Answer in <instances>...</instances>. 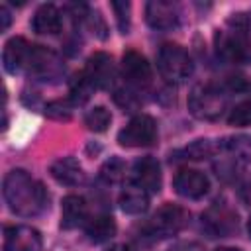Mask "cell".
Wrapping results in <instances>:
<instances>
[{
  "instance_id": "cell-18",
  "label": "cell",
  "mask_w": 251,
  "mask_h": 251,
  "mask_svg": "<svg viewBox=\"0 0 251 251\" xmlns=\"http://www.w3.org/2000/svg\"><path fill=\"white\" fill-rule=\"evenodd\" d=\"M63 27V20H61V12L57 6L53 4H43L35 10L33 18H31V29L35 33L41 35H55L59 33Z\"/></svg>"
},
{
  "instance_id": "cell-4",
  "label": "cell",
  "mask_w": 251,
  "mask_h": 251,
  "mask_svg": "<svg viewBox=\"0 0 251 251\" xmlns=\"http://www.w3.org/2000/svg\"><path fill=\"white\" fill-rule=\"evenodd\" d=\"M227 96L216 84H196L188 94V110L198 120H218L226 110Z\"/></svg>"
},
{
  "instance_id": "cell-8",
  "label": "cell",
  "mask_w": 251,
  "mask_h": 251,
  "mask_svg": "<svg viewBox=\"0 0 251 251\" xmlns=\"http://www.w3.org/2000/svg\"><path fill=\"white\" fill-rule=\"evenodd\" d=\"M41 233L31 226H6L4 251H41Z\"/></svg>"
},
{
  "instance_id": "cell-30",
  "label": "cell",
  "mask_w": 251,
  "mask_h": 251,
  "mask_svg": "<svg viewBox=\"0 0 251 251\" xmlns=\"http://www.w3.org/2000/svg\"><path fill=\"white\" fill-rule=\"evenodd\" d=\"M114 100H116L124 110H135V108L139 106L137 96H135L133 92H129V90H116Z\"/></svg>"
},
{
  "instance_id": "cell-17",
  "label": "cell",
  "mask_w": 251,
  "mask_h": 251,
  "mask_svg": "<svg viewBox=\"0 0 251 251\" xmlns=\"http://www.w3.org/2000/svg\"><path fill=\"white\" fill-rule=\"evenodd\" d=\"M88 216V206L86 200L78 194H69L63 198V206H61V227L65 229H75L80 224L86 222Z\"/></svg>"
},
{
  "instance_id": "cell-34",
  "label": "cell",
  "mask_w": 251,
  "mask_h": 251,
  "mask_svg": "<svg viewBox=\"0 0 251 251\" xmlns=\"http://www.w3.org/2000/svg\"><path fill=\"white\" fill-rule=\"evenodd\" d=\"M214 251H241V249H237V247H218Z\"/></svg>"
},
{
  "instance_id": "cell-2",
  "label": "cell",
  "mask_w": 251,
  "mask_h": 251,
  "mask_svg": "<svg viewBox=\"0 0 251 251\" xmlns=\"http://www.w3.org/2000/svg\"><path fill=\"white\" fill-rule=\"evenodd\" d=\"M239 20L241 14L229 20V24L235 25L233 29L216 33V53L224 61L243 65V63H251V43L247 39V25L239 24Z\"/></svg>"
},
{
  "instance_id": "cell-19",
  "label": "cell",
  "mask_w": 251,
  "mask_h": 251,
  "mask_svg": "<svg viewBox=\"0 0 251 251\" xmlns=\"http://www.w3.org/2000/svg\"><path fill=\"white\" fill-rule=\"evenodd\" d=\"M122 212L126 214H131V216H137V214H143L147 208H149V194L139 188L137 184H129L122 190L120 194V200H118Z\"/></svg>"
},
{
  "instance_id": "cell-1",
  "label": "cell",
  "mask_w": 251,
  "mask_h": 251,
  "mask_svg": "<svg viewBox=\"0 0 251 251\" xmlns=\"http://www.w3.org/2000/svg\"><path fill=\"white\" fill-rule=\"evenodd\" d=\"M2 192L8 208L22 218L37 216L47 204L45 188L22 169H14L6 175Z\"/></svg>"
},
{
  "instance_id": "cell-26",
  "label": "cell",
  "mask_w": 251,
  "mask_h": 251,
  "mask_svg": "<svg viewBox=\"0 0 251 251\" xmlns=\"http://www.w3.org/2000/svg\"><path fill=\"white\" fill-rule=\"evenodd\" d=\"M227 124L233 127L251 126V100H243V102L235 104L227 114Z\"/></svg>"
},
{
  "instance_id": "cell-24",
  "label": "cell",
  "mask_w": 251,
  "mask_h": 251,
  "mask_svg": "<svg viewBox=\"0 0 251 251\" xmlns=\"http://www.w3.org/2000/svg\"><path fill=\"white\" fill-rule=\"evenodd\" d=\"M73 102L71 100H51L45 104L43 112L49 120H55V122H69L71 116H73Z\"/></svg>"
},
{
  "instance_id": "cell-20",
  "label": "cell",
  "mask_w": 251,
  "mask_h": 251,
  "mask_svg": "<svg viewBox=\"0 0 251 251\" xmlns=\"http://www.w3.org/2000/svg\"><path fill=\"white\" fill-rule=\"evenodd\" d=\"M84 233L92 243H104L116 235V222L106 214L94 216L84 224Z\"/></svg>"
},
{
  "instance_id": "cell-25",
  "label": "cell",
  "mask_w": 251,
  "mask_h": 251,
  "mask_svg": "<svg viewBox=\"0 0 251 251\" xmlns=\"http://www.w3.org/2000/svg\"><path fill=\"white\" fill-rule=\"evenodd\" d=\"M216 151V145L210 141V139H196L192 141L190 145H186L180 153L184 155V159H192V161H202V159H208L212 157Z\"/></svg>"
},
{
  "instance_id": "cell-3",
  "label": "cell",
  "mask_w": 251,
  "mask_h": 251,
  "mask_svg": "<svg viewBox=\"0 0 251 251\" xmlns=\"http://www.w3.org/2000/svg\"><path fill=\"white\" fill-rule=\"evenodd\" d=\"M157 69L167 82L178 84V82H184L192 75L194 63L182 45L165 43V45H161V49L157 53Z\"/></svg>"
},
{
  "instance_id": "cell-21",
  "label": "cell",
  "mask_w": 251,
  "mask_h": 251,
  "mask_svg": "<svg viewBox=\"0 0 251 251\" xmlns=\"http://www.w3.org/2000/svg\"><path fill=\"white\" fill-rule=\"evenodd\" d=\"M220 147L227 151L235 161L251 163V135H231L226 137Z\"/></svg>"
},
{
  "instance_id": "cell-6",
  "label": "cell",
  "mask_w": 251,
  "mask_h": 251,
  "mask_svg": "<svg viewBox=\"0 0 251 251\" xmlns=\"http://www.w3.org/2000/svg\"><path fill=\"white\" fill-rule=\"evenodd\" d=\"M157 141V122L147 114L133 116L118 133L122 147H149Z\"/></svg>"
},
{
  "instance_id": "cell-15",
  "label": "cell",
  "mask_w": 251,
  "mask_h": 251,
  "mask_svg": "<svg viewBox=\"0 0 251 251\" xmlns=\"http://www.w3.org/2000/svg\"><path fill=\"white\" fill-rule=\"evenodd\" d=\"M49 173L51 176L59 182V184H65V186H76V184H82L84 182V171L80 167V163L75 159V157H61L57 161L51 163L49 167Z\"/></svg>"
},
{
  "instance_id": "cell-31",
  "label": "cell",
  "mask_w": 251,
  "mask_h": 251,
  "mask_svg": "<svg viewBox=\"0 0 251 251\" xmlns=\"http://www.w3.org/2000/svg\"><path fill=\"white\" fill-rule=\"evenodd\" d=\"M169 251H202V247L196 241H180V243L173 245Z\"/></svg>"
},
{
  "instance_id": "cell-22",
  "label": "cell",
  "mask_w": 251,
  "mask_h": 251,
  "mask_svg": "<svg viewBox=\"0 0 251 251\" xmlns=\"http://www.w3.org/2000/svg\"><path fill=\"white\" fill-rule=\"evenodd\" d=\"M94 84H92V80L88 78V75L82 71V73H78V75H75V78L71 80V90H69V94H71V102L76 106V104H84L88 98H90V94L94 92Z\"/></svg>"
},
{
  "instance_id": "cell-27",
  "label": "cell",
  "mask_w": 251,
  "mask_h": 251,
  "mask_svg": "<svg viewBox=\"0 0 251 251\" xmlns=\"http://www.w3.org/2000/svg\"><path fill=\"white\" fill-rule=\"evenodd\" d=\"M100 176L106 182H118L124 176V163L118 157H112L110 161H106L100 169Z\"/></svg>"
},
{
  "instance_id": "cell-5",
  "label": "cell",
  "mask_w": 251,
  "mask_h": 251,
  "mask_svg": "<svg viewBox=\"0 0 251 251\" xmlns=\"http://www.w3.org/2000/svg\"><path fill=\"white\" fill-rule=\"evenodd\" d=\"M190 222V214L186 208L178 204H165L161 206L147 224V231L153 237H171L182 231Z\"/></svg>"
},
{
  "instance_id": "cell-32",
  "label": "cell",
  "mask_w": 251,
  "mask_h": 251,
  "mask_svg": "<svg viewBox=\"0 0 251 251\" xmlns=\"http://www.w3.org/2000/svg\"><path fill=\"white\" fill-rule=\"evenodd\" d=\"M0 14H2V25H0V27H2V31H4V29H8V25H10V12H8L6 6H2V8H0Z\"/></svg>"
},
{
  "instance_id": "cell-14",
  "label": "cell",
  "mask_w": 251,
  "mask_h": 251,
  "mask_svg": "<svg viewBox=\"0 0 251 251\" xmlns=\"http://www.w3.org/2000/svg\"><path fill=\"white\" fill-rule=\"evenodd\" d=\"M202 226H206V229L212 233V237H224L229 235L237 229V216L229 210V208H210L204 216H202Z\"/></svg>"
},
{
  "instance_id": "cell-23",
  "label": "cell",
  "mask_w": 251,
  "mask_h": 251,
  "mask_svg": "<svg viewBox=\"0 0 251 251\" xmlns=\"http://www.w3.org/2000/svg\"><path fill=\"white\" fill-rule=\"evenodd\" d=\"M110 122H112V114L104 106H94L84 114V126L92 131H106Z\"/></svg>"
},
{
  "instance_id": "cell-7",
  "label": "cell",
  "mask_w": 251,
  "mask_h": 251,
  "mask_svg": "<svg viewBox=\"0 0 251 251\" xmlns=\"http://www.w3.org/2000/svg\"><path fill=\"white\" fill-rule=\"evenodd\" d=\"M122 76L126 78L127 84L135 88H145L153 78V71L141 53H137L135 49H129L122 57Z\"/></svg>"
},
{
  "instance_id": "cell-29",
  "label": "cell",
  "mask_w": 251,
  "mask_h": 251,
  "mask_svg": "<svg viewBox=\"0 0 251 251\" xmlns=\"http://www.w3.org/2000/svg\"><path fill=\"white\" fill-rule=\"evenodd\" d=\"M112 8L116 12V22L122 33H127L129 29V2H112Z\"/></svg>"
},
{
  "instance_id": "cell-33",
  "label": "cell",
  "mask_w": 251,
  "mask_h": 251,
  "mask_svg": "<svg viewBox=\"0 0 251 251\" xmlns=\"http://www.w3.org/2000/svg\"><path fill=\"white\" fill-rule=\"evenodd\" d=\"M108 251H135L131 245H127V243H118V245H114V247H110Z\"/></svg>"
},
{
  "instance_id": "cell-9",
  "label": "cell",
  "mask_w": 251,
  "mask_h": 251,
  "mask_svg": "<svg viewBox=\"0 0 251 251\" xmlns=\"http://www.w3.org/2000/svg\"><path fill=\"white\" fill-rule=\"evenodd\" d=\"M173 188L182 198L198 200V198H202L208 192L210 182H208V176L202 171H196V169H180L175 175V178H173Z\"/></svg>"
},
{
  "instance_id": "cell-16",
  "label": "cell",
  "mask_w": 251,
  "mask_h": 251,
  "mask_svg": "<svg viewBox=\"0 0 251 251\" xmlns=\"http://www.w3.org/2000/svg\"><path fill=\"white\" fill-rule=\"evenodd\" d=\"M61 69L63 67H61V63H59V59H57V55L53 51H49V49H45L41 45H33L29 67H27L29 73H33L37 76H43L47 80V76L49 78L57 76L61 73Z\"/></svg>"
},
{
  "instance_id": "cell-13",
  "label": "cell",
  "mask_w": 251,
  "mask_h": 251,
  "mask_svg": "<svg viewBox=\"0 0 251 251\" xmlns=\"http://www.w3.org/2000/svg\"><path fill=\"white\" fill-rule=\"evenodd\" d=\"M84 73L92 80L96 88H108L114 82V63L112 57L104 51H96L94 55L88 57Z\"/></svg>"
},
{
  "instance_id": "cell-12",
  "label": "cell",
  "mask_w": 251,
  "mask_h": 251,
  "mask_svg": "<svg viewBox=\"0 0 251 251\" xmlns=\"http://www.w3.org/2000/svg\"><path fill=\"white\" fill-rule=\"evenodd\" d=\"M31 49L33 45H29L24 37H12L6 41L4 51H2V63L4 69L10 75H16L24 69L29 67V59H31Z\"/></svg>"
},
{
  "instance_id": "cell-35",
  "label": "cell",
  "mask_w": 251,
  "mask_h": 251,
  "mask_svg": "<svg viewBox=\"0 0 251 251\" xmlns=\"http://www.w3.org/2000/svg\"><path fill=\"white\" fill-rule=\"evenodd\" d=\"M247 231H249V237H251V216H249V222H247Z\"/></svg>"
},
{
  "instance_id": "cell-10",
  "label": "cell",
  "mask_w": 251,
  "mask_h": 251,
  "mask_svg": "<svg viewBox=\"0 0 251 251\" xmlns=\"http://www.w3.org/2000/svg\"><path fill=\"white\" fill-rule=\"evenodd\" d=\"M178 6L175 2H165V0H151L145 6V20L149 27L159 29V31H169L178 25Z\"/></svg>"
},
{
  "instance_id": "cell-28",
  "label": "cell",
  "mask_w": 251,
  "mask_h": 251,
  "mask_svg": "<svg viewBox=\"0 0 251 251\" xmlns=\"http://www.w3.org/2000/svg\"><path fill=\"white\" fill-rule=\"evenodd\" d=\"M84 22L88 24L90 31L98 37V39H106L108 37V27H106V22L102 20V16L96 12V10H88V14L84 16Z\"/></svg>"
},
{
  "instance_id": "cell-11",
  "label": "cell",
  "mask_w": 251,
  "mask_h": 251,
  "mask_svg": "<svg viewBox=\"0 0 251 251\" xmlns=\"http://www.w3.org/2000/svg\"><path fill=\"white\" fill-rule=\"evenodd\" d=\"M131 182L149 192H159L161 188V165L155 157H141L133 163L131 169Z\"/></svg>"
}]
</instances>
